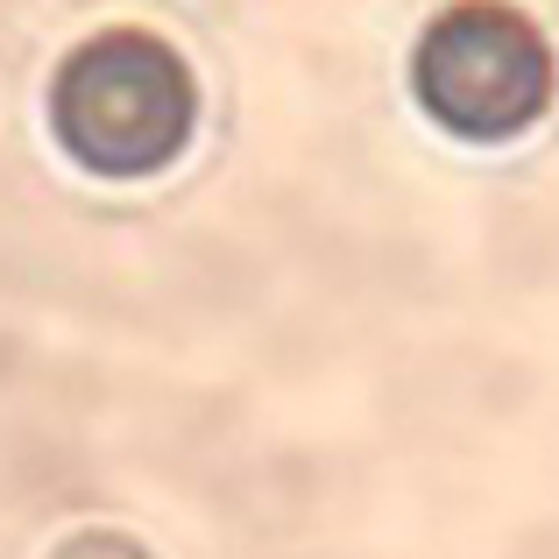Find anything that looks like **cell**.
<instances>
[{"mask_svg":"<svg viewBox=\"0 0 559 559\" xmlns=\"http://www.w3.org/2000/svg\"><path fill=\"white\" fill-rule=\"evenodd\" d=\"M199 85L150 28H107L79 43L50 85V128L93 178H150L191 142Z\"/></svg>","mask_w":559,"mask_h":559,"instance_id":"6da1fadb","label":"cell"},{"mask_svg":"<svg viewBox=\"0 0 559 559\" xmlns=\"http://www.w3.org/2000/svg\"><path fill=\"white\" fill-rule=\"evenodd\" d=\"M411 93L447 135L461 142H510L546 114L552 99V50L532 14L503 0H461L432 14L411 50Z\"/></svg>","mask_w":559,"mask_h":559,"instance_id":"7a4b0ae2","label":"cell"},{"mask_svg":"<svg viewBox=\"0 0 559 559\" xmlns=\"http://www.w3.org/2000/svg\"><path fill=\"white\" fill-rule=\"evenodd\" d=\"M50 559H150L135 546V538H121V532H79V538H64Z\"/></svg>","mask_w":559,"mask_h":559,"instance_id":"3957f363","label":"cell"}]
</instances>
